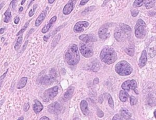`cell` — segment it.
Masks as SVG:
<instances>
[{
	"instance_id": "3957f363",
	"label": "cell",
	"mask_w": 156,
	"mask_h": 120,
	"mask_svg": "<svg viewBox=\"0 0 156 120\" xmlns=\"http://www.w3.org/2000/svg\"><path fill=\"white\" fill-rule=\"evenodd\" d=\"M131 33V28L128 25L125 24H120L118 27H117L115 31L114 37L117 41L121 42L126 37H128Z\"/></svg>"
},
{
	"instance_id": "d590c367",
	"label": "cell",
	"mask_w": 156,
	"mask_h": 120,
	"mask_svg": "<svg viewBox=\"0 0 156 120\" xmlns=\"http://www.w3.org/2000/svg\"><path fill=\"white\" fill-rule=\"evenodd\" d=\"M139 13V11L137 10V9H133V10L131 11L132 16L134 17H136V16H137Z\"/></svg>"
},
{
	"instance_id": "b9f144b4",
	"label": "cell",
	"mask_w": 156,
	"mask_h": 120,
	"mask_svg": "<svg viewBox=\"0 0 156 120\" xmlns=\"http://www.w3.org/2000/svg\"><path fill=\"white\" fill-rule=\"evenodd\" d=\"M19 21H20L19 17H17L15 18V19H14V23H15V24H18V22H19Z\"/></svg>"
},
{
	"instance_id": "9c48e42d",
	"label": "cell",
	"mask_w": 156,
	"mask_h": 120,
	"mask_svg": "<svg viewBox=\"0 0 156 120\" xmlns=\"http://www.w3.org/2000/svg\"><path fill=\"white\" fill-rule=\"evenodd\" d=\"M89 26V23L85 21H80L79 22L76 23L75 24L73 31L76 33H80L84 31L85 27H87Z\"/></svg>"
},
{
	"instance_id": "7bdbcfd3",
	"label": "cell",
	"mask_w": 156,
	"mask_h": 120,
	"mask_svg": "<svg viewBox=\"0 0 156 120\" xmlns=\"http://www.w3.org/2000/svg\"><path fill=\"white\" fill-rule=\"evenodd\" d=\"M40 120H50V118H48L47 116H43V117H42L40 119Z\"/></svg>"
},
{
	"instance_id": "5b68a950",
	"label": "cell",
	"mask_w": 156,
	"mask_h": 120,
	"mask_svg": "<svg viewBox=\"0 0 156 120\" xmlns=\"http://www.w3.org/2000/svg\"><path fill=\"white\" fill-rule=\"evenodd\" d=\"M146 33V25L145 22L139 19L135 26V35L137 39H143Z\"/></svg>"
},
{
	"instance_id": "30bf717a",
	"label": "cell",
	"mask_w": 156,
	"mask_h": 120,
	"mask_svg": "<svg viewBox=\"0 0 156 120\" xmlns=\"http://www.w3.org/2000/svg\"><path fill=\"white\" fill-rule=\"evenodd\" d=\"M62 109V106L59 103L55 102L49 106L48 111L53 114H58L61 112Z\"/></svg>"
},
{
	"instance_id": "7c38bea8",
	"label": "cell",
	"mask_w": 156,
	"mask_h": 120,
	"mask_svg": "<svg viewBox=\"0 0 156 120\" xmlns=\"http://www.w3.org/2000/svg\"><path fill=\"white\" fill-rule=\"evenodd\" d=\"M74 9V3L73 1H70L64 7L63 14L65 15L70 14Z\"/></svg>"
},
{
	"instance_id": "8992f818",
	"label": "cell",
	"mask_w": 156,
	"mask_h": 120,
	"mask_svg": "<svg viewBox=\"0 0 156 120\" xmlns=\"http://www.w3.org/2000/svg\"><path fill=\"white\" fill-rule=\"evenodd\" d=\"M58 87L55 86L49 89H47L43 93V101L45 103H48L49 101L53 99L58 93Z\"/></svg>"
},
{
	"instance_id": "cb8c5ba5",
	"label": "cell",
	"mask_w": 156,
	"mask_h": 120,
	"mask_svg": "<svg viewBox=\"0 0 156 120\" xmlns=\"http://www.w3.org/2000/svg\"><path fill=\"white\" fill-rule=\"evenodd\" d=\"M53 81V80L50 77L49 78L48 76H45V77L42 78L41 79V82L43 84H45V85L51 84Z\"/></svg>"
},
{
	"instance_id": "9a60e30c",
	"label": "cell",
	"mask_w": 156,
	"mask_h": 120,
	"mask_svg": "<svg viewBox=\"0 0 156 120\" xmlns=\"http://www.w3.org/2000/svg\"><path fill=\"white\" fill-rule=\"evenodd\" d=\"M56 20H57L56 16H54L53 17H52L51 18V20H50V22H49V23L47 24H46L42 28V33H43V34L46 33L49 31V29H50V27L52 26V25L56 22Z\"/></svg>"
},
{
	"instance_id": "603a6c76",
	"label": "cell",
	"mask_w": 156,
	"mask_h": 120,
	"mask_svg": "<svg viewBox=\"0 0 156 120\" xmlns=\"http://www.w3.org/2000/svg\"><path fill=\"white\" fill-rule=\"evenodd\" d=\"M27 81V78L26 77L22 78L18 82V84L17 85V88L21 89L24 88L26 84Z\"/></svg>"
},
{
	"instance_id": "6da1fadb",
	"label": "cell",
	"mask_w": 156,
	"mask_h": 120,
	"mask_svg": "<svg viewBox=\"0 0 156 120\" xmlns=\"http://www.w3.org/2000/svg\"><path fill=\"white\" fill-rule=\"evenodd\" d=\"M65 60L68 65H75L79 63L80 56L77 46L75 44L71 45L65 54Z\"/></svg>"
},
{
	"instance_id": "836d02e7",
	"label": "cell",
	"mask_w": 156,
	"mask_h": 120,
	"mask_svg": "<svg viewBox=\"0 0 156 120\" xmlns=\"http://www.w3.org/2000/svg\"><path fill=\"white\" fill-rule=\"evenodd\" d=\"M29 22H26V23H25V26L22 27V29L20 30V31L18 33H17V36H19L20 35H22L25 31H26V29H27V27H28V25H29Z\"/></svg>"
},
{
	"instance_id": "11a10c76",
	"label": "cell",
	"mask_w": 156,
	"mask_h": 120,
	"mask_svg": "<svg viewBox=\"0 0 156 120\" xmlns=\"http://www.w3.org/2000/svg\"><path fill=\"white\" fill-rule=\"evenodd\" d=\"M155 27H156V26H155Z\"/></svg>"
},
{
	"instance_id": "484cf974",
	"label": "cell",
	"mask_w": 156,
	"mask_h": 120,
	"mask_svg": "<svg viewBox=\"0 0 156 120\" xmlns=\"http://www.w3.org/2000/svg\"><path fill=\"white\" fill-rule=\"evenodd\" d=\"M22 40H23V37H22V35H20L18 38V39L17 40V42H16V43L15 45L14 48H15V50L16 51H18V49H20V48L21 45H22Z\"/></svg>"
},
{
	"instance_id": "4fadbf2b",
	"label": "cell",
	"mask_w": 156,
	"mask_h": 120,
	"mask_svg": "<svg viewBox=\"0 0 156 120\" xmlns=\"http://www.w3.org/2000/svg\"><path fill=\"white\" fill-rule=\"evenodd\" d=\"M146 62H147V52L146 50H143L142 52L141 57L139 60V66L140 68H143L146 65Z\"/></svg>"
},
{
	"instance_id": "e0dca14e",
	"label": "cell",
	"mask_w": 156,
	"mask_h": 120,
	"mask_svg": "<svg viewBox=\"0 0 156 120\" xmlns=\"http://www.w3.org/2000/svg\"><path fill=\"white\" fill-rule=\"evenodd\" d=\"M46 15V11L44 10L41 12V14L39 15V16L37 18V20L35 23V26H39L41 24V23L43 22V21L45 18Z\"/></svg>"
},
{
	"instance_id": "f907efd6",
	"label": "cell",
	"mask_w": 156,
	"mask_h": 120,
	"mask_svg": "<svg viewBox=\"0 0 156 120\" xmlns=\"http://www.w3.org/2000/svg\"><path fill=\"white\" fill-rule=\"evenodd\" d=\"M18 120H24V118H23V116H21L18 118Z\"/></svg>"
},
{
	"instance_id": "ee69618b",
	"label": "cell",
	"mask_w": 156,
	"mask_h": 120,
	"mask_svg": "<svg viewBox=\"0 0 156 120\" xmlns=\"http://www.w3.org/2000/svg\"><path fill=\"white\" fill-rule=\"evenodd\" d=\"M93 82L95 83V84H98V82H99V79L98 78H96L95 79H94V80H93Z\"/></svg>"
},
{
	"instance_id": "74e56055",
	"label": "cell",
	"mask_w": 156,
	"mask_h": 120,
	"mask_svg": "<svg viewBox=\"0 0 156 120\" xmlns=\"http://www.w3.org/2000/svg\"><path fill=\"white\" fill-rule=\"evenodd\" d=\"M97 115L100 118H102L104 116V113L100 109H97Z\"/></svg>"
},
{
	"instance_id": "f5cc1de1",
	"label": "cell",
	"mask_w": 156,
	"mask_h": 120,
	"mask_svg": "<svg viewBox=\"0 0 156 120\" xmlns=\"http://www.w3.org/2000/svg\"><path fill=\"white\" fill-rule=\"evenodd\" d=\"M25 3V0H23V1H22V5H23Z\"/></svg>"
},
{
	"instance_id": "ac0fdd59",
	"label": "cell",
	"mask_w": 156,
	"mask_h": 120,
	"mask_svg": "<svg viewBox=\"0 0 156 120\" xmlns=\"http://www.w3.org/2000/svg\"><path fill=\"white\" fill-rule=\"evenodd\" d=\"M81 109L82 110V113L85 115H88L89 114V109H88V104L87 103V101L85 100H82L81 103L80 104Z\"/></svg>"
},
{
	"instance_id": "c3c4849f",
	"label": "cell",
	"mask_w": 156,
	"mask_h": 120,
	"mask_svg": "<svg viewBox=\"0 0 156 120\" xmlns=\"http://www.w3.org/2000/svg\"><path fill=\"white\" fill-rule=\"evenodd\" d=\"M23 8L22 7H21L20 8V9H19V12H22L23 11Z\"/></svg>"
},
{
	"instance_id": "f1b7e54d",
	"label": "cell",
	"mask_w": 156,
	"mask_h": 120,
	"mask_svg": "<svg viewBox=\"0 0 156 120\" xmlns=\"http://www.w3.org/2000/svg\"><path fill=\"white\" fill-rule=\"evenodd\" d=\"M155 1H145L144 2V6L146 7V9H151L152 7H153L155 5Z\"/></svg>"
},
{
	"instance_id": "2e32d148",
	"label": "cell",
	"mask_w": 156,
	"mask_h": 120,
	"mask_svg": "<svg viewBox=\"0 0 156 120\" xmlns=\"http://www.w3.org/2000/svg\"><path fill=\"white\" fill-rule=\"evenodd\" d=\"M79 39L83 41L85 43H89L91 42H95L96 41V38L93 37L92 35H81L79 37Z\"/></svg>"
},
{
	"instance_id": "7a4b0ae2",
	"label": "cell",
	"mask_w": 156,
	"mask_h": 120,
	"mask_svg": "<svg viewBox=\"0 0 156 120\" xmlns=\"http://www.w3.org/2000/svg\"><path fill=\"white\" fill-rule=\"evenodd\" d=\"M100 59L104 63L110 65L117 59V54L114 49L110 47H105L102 50L100 53Z\"/></svg>"
},
{
	"instance_id": "f35d334b",
	"label": "cell",
	"mask_w": 156,
	"mask_h": 120,
	"mask_svg": "<svg viewBox=\"0 0 156 120\" xmlns=\"http://www.w3.org/2000/svg\"><path fill=\"white\" fill-rule=\"evenodd\" d=\"M7 71H8V70H7V71L4 73V75H2V76H1V78H0V82H1V87H2V84H3V80H4V78H5V76H6V74H7Z\"/></svg>"
},
{
	"instance_id": "83f0119b",
	"label": "cell",
	"mask_w": 156,
	"mask_h": 120,
	"mask_svg": "<svg viewBox=\"0 0 156 120\" xmlns=\"http://www.w3.org/2000/svg\"><path fill=\"white\" fill-rule=\"evenodd\" d=\"M148 104L151 106H156V98H155L154 97L152 96H150L148 97Z\"/></svg>"
},
{
	"instance_id": "816d5d0a",
	"label": "cell",
	"mask_w": 156,
	"mask_h": 120,
	"mask_svg": "<svg viewBox=\"0 0 156 120\" xmlns=\"http://www.w3.org/2000/svg\"><path fill=\"white\" fill-rule=\"evenodd\" d=\"M154 117L156 118V110H155L154 112Z\"/></svg>"
},
{
	"instance_id": "60d3db41",
	"label": "cell",
	"mask_w": 156,
	"mask_h": 120,
	"mask_svg": "<svg viewBox=\"0 0 156 120\" xmlns=\"http://www.w3.org/2000/svg\"><path fill=\"white\" fill-rule=\"evenodd\" d=\"M88 1H89V0H87V1H84V0H82V1H81L80 3V6L85 5L86 3H88Z\"/></svg>"
},
{
	"instance_id": "7402d4cb",
	"label": "cell",
	"mask_w": 156,
	"mask_h": 120,
	"mask_svg": "<svg viewBox=\"0 0 156 120\" xmlns=\"http://www.w3.org/2000/svg\"><path fill=\"white\" fill-rule=\"evenodd\" d=\"M120 114L124 118L127 119H131V114L129 112V110L128 109H126L125 108H123L120 110Z\"/></svg>"
},
{
	"instance_id": "d6a6232c",
	"label": "cell",
	"mask_w": 156,
	"mask_h": 120,
	"mask_svg": "<svg viewBox=\"0 0 156 120\" xmlns=\"http://www.w3.org/2000/svg\"><path fill=\"white\" fill-rule=\"evenodd\" d=\"M125 52L130 56H133L134 55V49L132 48H127L125 49Z\"/></svg>"
},
{
	"instance_id": "f6af8a7d",
	"label": "cell",
	"mask_w": 156,
	"mask_h": 120,
	"mask_svg": "<svg viewBox=\"0 0 156 120\" xmlns=\"http://www.w3.org/2000/svg\"><path fill=\"white\" fill-rule=\"evenodd\" d=\"M62 27H63V26H60V27H58V28H57V29H56V31H55L53 32V34H54L55 33H57V32L58 31L61 30V28H62Z\"/></svg>"
},
{
	"instance_id": "ab89813d",
	"label": "cell",
	"mask_w": 156,
	"mask_h": 120,
	"mask_svg": "<svg viewBox=\"0 0 156 120\" xmlns=\"http://www.w3.org/2000/svg\"><path fill=\"white\" fill-rule=\"evenodd\" d=\"M29 103H26L25 104V106H24V110L25 112H27V110H29Z\"/></svg>"
},
{
	"instance_id": "d6986e66",
	"label": "cell",
	"mask_w": 156,
	"mask_h": 120,
	"mask_svg": "<svg viewBox=\"0 0 156 120\" xmlns=\"http://www.w3.org/2000/svg\"><path fill=\"white\" fill-rule=\"evenodd\" d=\"M74 90V88L73 86H70L69 88H68L64 93V99H69L73 94Z\"/></svg>"
},
{
	"instance_id": "277c9868",
	"label": "cell",
	"mask_w": 156,
	"mask_h": 120,
	"mask_svg": "<svg viewBox=\"0 0 156 120\" xmlns=\"http://www.w3.org/2000/svg\"><path fill=\"white\" fill-rule=\"evenodd\" d=\"M132 71L133 69L132 66L128 62L125 60L119 62L115 65V71L120 76H129L132 73Z\"/></svg>"
},
{
	"instance_id": "4dcf8cb0",
	"label": "cell",
	"mask_w": 156,
	"mask_h": 120,
	"mask_svg": "<svg viewBox=\"0 0 156 120\" xmlns=\"http://www.w3.org/2000/svg\"><path fill=\"white\" fill-rule=\"evenodd\" d=\"M112 120H131V119H127V118L123 117V116L120 114H116V115H115L113 116Z\"/></svg>"
},
{
	"instance_id": "ffe728a7",
	"label": "cell",
	"mask_w": 156,
	"mask_h": 120,
	"mask_svg": "<svg viewBox=\"0 0 156 120\" xmlns=\"http://www.w3.org/2000/svg\"><path fill=\"white\" fill-rule=\"evenodd\" d=\"M129 97L128 93L125 90H121L120 91L119 94V98L121 101H122L123 103H125L126 101L128 100V98Z\"/></svg>"
},
{
	"instance_id": "d4e9b609",
	"label": "cell",
	"mask_w": 156,
	"mask_h": 120,
	"mask_svg": "<svg viewBox=\"0 0 156 120\" xmlns=\"http://www.w3.org/2000/svg\"><path fill=\"white\" fill-rule=\"evenodd\" d=\"M4 22L5 23H9L10 21H11V12L9 11V8L7 9V10L6 12L4 13Z\"/></svg>"
},
{
	"instance_id": "681fc988",
	"label": "cell",
	"mask_w": 156,
	"mask_h": 120,
	"mask_svg": "<svg viewBox=\"0 0 156 120\" xmlns=\"http://www.w3.org/2000/svg\"><path fill=\"white\" fill-rule=\"evenodd\" d=\"M54 2V0H53V1H50V0H49V1H48V3H50V4H52V3H53Z\"/></svg>"
},
{
	"instance_id": "1f68e13d",
	"label": "cell",
	"mask_w": 156,
	"mask_h": 120,
	"mask_svg": "<svg viewBox=\"0 0 156 120\" xmlns=\"http://www.w3.org/2000/svg\"><path fill=\"white\" fill-rule=\"evenodd\" d=\"M107 96V99H108V103H109V105L110 106V107L112 108V109H113L114 108V103H113V99L112 98V96L109 95V94H106Z\"/></svg>"
},
{
	"instance_id": "52a82bcc",
	"label": "cell",
	"mask_w": 156,
	"mask_h": 120,
	"mask_svg": "<svg viewBox=\"0 0 156 120\" xmlns=\"http://www.w3.org/2000/svg\"><path fill=\"white\" fill-rule=\"evenodd\" d=\"M79 51L82 56L85 57H91L93 54V50L92 47L89 45L81 43L79 45Z\"/></svg>"
},
{
	"instance_id": "5bb4252c",
	"label": "cell",
	"mask_w": 156,
	"mask_h": 120,
	"mask_svg": "<svg viewBox=\"0 0 156 120\" xmlns=\"http://www.w3.org/2000/svg\"><path fill=\"white\" fill-rule=\"evenodd\" d=\"M34 105H33V110L35 114L40 113L43 109V106L42 104L37 99H35L34 101Z\"/></svg>"
},
{
	"instance_id": "44dd1931",
	"label": "cell",
	"mask_w": 156,
	"mask_h": 120,
	"mask_svg": "<svg viewBox=\"0 0 156 120\" xmlns=\"http://www.w3.org/2000/svg\"><path fill=\"white\" fill-rule=\"evenodd\" d=\"M100 68V63L98 61H93V62L90 65V69L94 72H97L98 71H99Z\"/></svg>"
},
{
	"instance_id": "ba28073f",
	"label": "cell",
	"mask_w": 156,
	"mask_h": 120,
	"mask_svg": "<svg viewBox=\"0 0 156 120\" xmlns=\"http://www.w3.org/2000/svg\"><path fill=\"white\" fill-rule=\"evenodd\" d=\"M136 87H137V84H136V82L135 80H126L124 82H123V84L121 85V88L123 89V90L127 91H129L131 90H133L136 91V94H138L137 91L135 90Z\"/></svg>"
},
{
	"instance_id": "8d00e7d4",
	"label": "cell",
	"mask_w": 156,
	"mask_h": 120,
	"mask_svg": "<svg viewBox=\"0 0 156 120\" xmlns=\"http://www.w3.org/2000/svg\"><path fill=\"white\" fill-rule=\"evenodd\" d=\"M130 103L131 106H134L136 103V99L134 96L130 97Z\"/></svg>"
},
{
	"instance_id": "db71d44e",
	"label": "cell",
	"mask_w": 156,
	"mask_h": 120,
	"mask_svg": "<svg viewBox=\"0 0 156 120\" xmlns=\"http://www.w3.org/2000/svg\"><path fill=\"white\" fill-rule=\"evenodd\" d=\"M59 120H61V119H59Z\"/></svg>"
},
{
	"instance_id": "7dc6e473",
	"label": "cell",
	"mask_w": 156,
	"mask_h": 120,
	"mask_svg": "<svg viewBox=\"0 0 156 120\" xmlns=\"http://www.w3.org/2000/svg\"><path fill=\"white\" fill-rule=\"evenodd\" d=\"M4 32V28H1V29H0V34H3Z\"/></svg>"
},
{
	"instance_id": "f546056e",
	"label": "cell",
	"mask_w": 156,
	"mask_h": 120,
	"mask_svg": "<svg viewBox=\"0 0 156 120\" xmlns=\"http://www.w3.org/2000/svg\"><path fill=\"white\" fill-rule=\"evenodd\" d=\"M145 1H143V0H136L134 1L133 6L135 7H139L144 4Z\"/></svg>"
},
{
	"instance_id": "bcb514c9",
	"label": "cell",
	"mask_w": 156,
	"mask_h": 120,
	"mask_svg": "<svg viewBox=\"0 0 156 120\" xmlns=\"http://www.w3.org/2000/svg\"><path fill=\"white\" fill-rule=\"evenodd\" d=\"M98 101H99V103H102L103 102V98H102V96H100Z\"/></svg>"
},
{
	"instance_id": "8fae6325",
	"label": "cell",
	"mask_w": 156,
	"mask_h": 120,
	"mask_svg": "<svg viewBox=\"0 0 156 120\" xmlns=\"http://www.w3.org/2000/svg\"><path fill=\"white\" fill-rule=\"evenodd\" d=\"M109 29V25L105 24L103 26H102L98 31V35L101 39H107L109 37V34L107 33Z\"/></svg>"
},
{
	"instance_id": "e575fe53",
	"label": "cell",
	"mask_w": 156,
	"mask_h": 120,
	"mask_svg": "<svg viewBox=\"0 0 156 120\" xmlns=\"http://www.w3.org/2000/svg\"><path fill=\"white\" fill-rule=\"evenodd\" d=\"M37 7V5L35 4V6H34L33 9H31V10L29 11V17H32V16L34 14V12H35V9H36Z\"/></svg>"
},
{
	"instance_id": "4316f807",
	"label": "cell",
	"mask_w": 156,
	"mask_h": 120,
	"mask_svg": "<svg viewBox=\"0 0 156 120\" xmlns=\"http://www.w3.org/2000/svg\"><path fill=\"white\" fill-rule=\"evenodd\" d=\"M61 37V36L60 34H57L55 37L54 38V40L52 42V48H54L58 44V43L59 42Z\"/></svg>"
}]
</instances>
